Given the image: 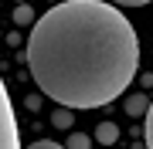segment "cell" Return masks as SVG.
<instances>
[{"label": "cell", "instance_id": "8", "mask_svg": "<svg viewBox=\"0 0 153 149\" xmlns=\"http://www.w3.org/2000/svg\"><path fill=\"white\" fill-rule=\"evenodd\" d=\"M68 122H71V115H68V109H58V112H55V126H61V129H65Z\"/></svg>", "mask_w": 153, "mask_h": 149}, {"label": "cell", "instance_id": "7", "mask_svg": "<svg viewBox=\"0 0 153 149\" xmlns=\"http://www.w3.org/2000/svg\"><path fill=\"white\" fill-rule=\"evenodd\" d=\"M21 149H65V146H61V142H55V139H38V142L21 146Z\"/></svg>", "mask_w": 153, "mask_h": 149}, {"label": "cell", "instance_id": "6", "mask_svg": "<svg viewBox=\"0 0 153 149\" xmlns=\"http://www.w3.org/2000/svg\"><path fill=\"white\" fill-rule=\"evenodd\" d=\"M143 119H146V129H143V136H146V149H153V102L146 105V115H143Z\"/></svg>", "mask_w": 153, "mask_h": 149}, {"label": "cell", "instance_id": "4", "mask_svg": "<svg viewBox=\"0 0 153 149\" xmlns=\"http://www.w3.org/2000/svg\"><path fill=\"white\" fill-rule=\"evenodd\" d=\"M95 139H99V142H102V146H112L116 139H119V129H116L112 122H102V126L95 129Z\"/></svg>", "mask_w": 153, "mask_h": 149}, {"label": "cell", "instance_id": "3", "mask_svg": "<svg viewBox=\"0 0 153 149\" xmlns=\"http://www.w3.org/2000/svg\"><path fill=\"white\" fill-rule=\"evenodd\" d=\"M146 105H150L146 95H129V102H126V112H129L133 119H140V115H146Z\"/></svg>", "mask_w": 153, "mask_h": 149}, {"label": "cell", "instance_id": "1", "mask_svg": "<svg viewBox=\"0 0 153 149\" xmlns=\"http://www.w3.org/2000/svg\"><path fill=\"white\" fill-rule=\"evenodd\" d=\"M136 68V31L105 0L55 4L27 34V71L61 109L109 105L126 92Z\"/></svg>", "mask_w": 153, "mask_h": 149}, {"label": "cell", "instance_id": "9", "mask_svg": "<svg viewBox=\"0 0 153 149\" xmlns=\"http://www.w3.org/2000/svg\"><path fill=\"white\" fill-rule=\"evenodd\" d=\"M112 7H143V4H150V0H109Z\"/></svg>", "mask_w": 153, "mask_h": 149}, {"label": "cell", "instance_id": "2", "mask_svg": "<svg viewBox=\"0 0 153 149\" xmlns=\"http://www.w3.org/2000/svg\"><path fill=\"white\" fill-rule=\"evenodd\" d=\"M0 149H21V132H17L14 105H10L4 78H0Z\"/></svg>", "mask_w": 153, "mask_h": 149}, {"label": "cell", "instance_id": "10", "mask_svg": "<svg viewBox=\"0 0 153 149\" xmlns=\"http://www.w3.org/2000/svg\"><path fill=\"white\" fill-rule=\"evenodd\" d=\"M31 17H34L31 7H21V10H17V21H31Z\"/></svg>", "mask_w": 153, "mask_h": 149}, {"label": "cell", "instance_id": "5", "mask_svg": "<svg viewBox=\"0 0 153 149\" xmlns=\"http://www.w3.org/2000/svg\"><path fill=\"white\" fill-rule=\"evenodd\" d=\"M65 149H92V139H88L85 132H71L68 142H65Z\"/></svg>", "mask_w": 153, "mask_h": 149}]
</instances>
